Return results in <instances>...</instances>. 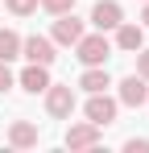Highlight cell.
Masks as SVG:
<instances>
[{"label": "cell", "instance_id": "1", "mask_svg": "<svg viewBox=\"0 0 149 153\" xmlns=\"http://www.w3.org/2000/svg\"><path fill=\"white\" fill-rule=\"evenodd\" d=\"M74 58L83 62V66H104L108 58H112V42L104 37V33H83L79 42H74Z\"/></svg>", "mask_w": 149, "mask_h": 153}, {"label": "cell", "instance_id": "2", "mask_svg": "<svg viewBox=\"0 0 149 153\" xmlns=\"http://www.w3.org/2000/svg\"><path fill=\"white\" fill-rule=\"evenodd\" d=\"M116 112H120V100L108 95V91H91V100H87V108H83V116H87L91 124H99V128L116 124Z\"/></svg>", "mask_w": 149, "mask_h": 153}, {"label": "cell", "instance_id": "3", "mask_svg": "<svg viewBox=\"0 0 149 153\" xmlns=\"http://www.w3.org/2000/svg\"><path fill=\"white\" fill-rule=\"evenodd\" d=\"M46 112L54 120H66L74 112V87L71 83H50L46 87Z\"/></svg>", "mask_w": 149, "mask_h": 153}, {"label": "cell", "instance_id": "4", "mask_svg": "<svg viewBox=\"0 0 149 153\" xmlns=\"http://www.w3.org/2000/svg\"><path fill=\"white\" fill-rule=\"evenodd\" d=\"M116 100L124 103V108H141V103L149 100V83L141 75H128V79H120L116 83Z\"/></svg>", "mask_w": 149, "mask_h": 153}, {"label": "cell", "instance_id": "5", "mask_svg": "<svg viewBox=\"0 0 149 153\" xmlns=\"http://www.w3.org/2000/svg\"><path fill=\"white\" fill-rule=\"evenodd\" d=\"M21 58L37 62V66H50V62H54L58 54H54V42H50V37L33 33V37H21Z\"/></svg>", "mask_w": 149, "mask_h": 153}, {"label": "cell", "instance_id": "6", "mask_svg": "<svg viewBox=\"0 0 149 153\" xmlns=\"http://www.w3.org/2000/svg\"><path fill=\"white\" fill-rule=\"evenodd\" d=\"M83 37V21L74 17V13H62L58 21H54V29H50V42L54 46H74Z\"/></svg>", "mask_w": 149, "mask_h": 153}, {"label": "cell", "instance_id": "7", "mask_svg": "<svg viewBox=\"0 0 149 153\" xmlns=\"http://www.w3.org/2000/svg\"><path fill=\"white\" fill-rule=\"evenodd\" d=\"M99 132H104L99 124L83 120V124H71V128H66L62 141H66V149H95V145H99Z\"/></svg>", "mask_w": 149, "mask_h": 153}, {"label": "cell", "instance_id": "8", "mask_svg": "<svg viewBox=\"0 0 149 153\" xmlns=\"http://www.w3.org/2000/svg\"><path fill=\"white\" fill-rule=\"evenodd\" d=\"M120 21H124V8L116 4V0H95V8H91V25H95L99 33L116 29Z\"/></svg>", "mask_w": 149, "mask_h": 153}, {"label": "cell", "instance_id": "9", "mask_svg": "<svg viewBox=\"0 0 149 153\" xmlns=\"http://www.w3.org/2000/svg\"><path fill=\"white\" fill-rule=\"evenodd\" d=\"M141 46H145V25L120 21V25H116V50H124V54H137Z\"/></svg>", "mask_w": 149, "mask_h": 153}, {"label": "cell", "instance_id": "10", "mask_svg": "<svg viewBox=\"0 0 149 153\" xmlns=\"http://www.w3.org/2000/svg\"><path fill=\"white\" fill-rule=\"evenodd\" d=\"M17 83H21L29 95H37V91H46V87H50V66H37V62H29L21 75H17Z\"/></svg>", "mask_w": 149, "mask_h": 153}, {"label": "cell", "instance_id": "11", "mask_svg": "<svg viewBox=\"0 0 149 153\" xmlns=\"http://www.w3.org/2000/svg\"><path fill=\"white\" fill-rule=\"evenodd\" d=\"M8 145H13V149H33V145H37V124L13 120V124H8Z\"/></svg>", "mask_w": 149, "mask_h": 153}, {"label": "cell", "instance_id": "12", "mask_svg": "<svg viewBox=\"0 0 149 153\" xmlns=\"http://www.w3.org/2000/svg\"><path fill=\"white\" fill-rule=\"evenodd\" d=\"M79 87H83L87 95H91V91H108V87H112V75H108L104 66H87V71L79 75Z\"/></svg>", "mask_w": 149, "mask_h": 153}, {"label": "cell", "instance_id": "13", "mask_svg": "<svg viewBox=\"0 0 149 153\" xmlns=\"http://www.w3.org/2000/svg\"><path fill=\"white\" fill-rule=\"evenodd\" d=\"M21 58V33L17 29H0V62Z\"/></svg>", "mask_w": 149, "mask_h": 153}, {"label": "cell", "instance_id": "14", "mask_svg": "<svg viewBox=\"0 0 149 153\" xmlns=\"http://www.w3.org/2000/svg\"><path fill=\"white\" fill-rule=\"evenodd\" d=\"M37 8H46L50 17H62V13H74V0H37Z\"/></svg>", "mask_w": 149, "mask_h": 153}, {"label": "cell", "instance_id": "15", "mask_svg": "<svg viewBox=\"0 0 149 153\" xmlns=\"http://www.w3.org/2000/svg\"><path fill=\"white\" fill-rule=\"evenodd\" d=\"M4 4H8L13 17H29V13H37V0H4Z\"/></svg>", "mask_w": 149, "mask_h": 153}, {"label": "cell", "instance_id": "16", "mask_svg": "<svg viewBox=\"0 0 149 153\" xmlns=\"http://www.w3.org/2000/svg\"><path fill=\"white\" fill-rule=\"evenodd\" d=\"M13 87H17V75L8 71V62H0V95H4V91H13Z\"/></svg>", "mask_w": 149, "mask_h": 153}, {"label": "cell", "instance_id": "17", "mask_svg": "<svg viewBox=\"0 0 149 153\" xmlns=\"http://www.w3.org/2000/svg\"><path fill=\"white\" fill-rule=\"evenodd\" d=\"M124 149H128V153H149V137H128Z\"/></svg>", "mask_w": 149, "mask_h": 153}, {"label": "cell", "instance_id": "18", "mask_svg": "<svg viewBox=\"0 0 149 153\" xmlns=\"http://www.w3.org/2000/svg\"><path fill=\"white\" fill-rule=\"evenodd\" d=\"M137 75H141V79L149 83V50H145V46L137 50Z\"/></svg>", "mask_w": 149, "mask_h": 153}, {"label": "cell", "instance_id": "19", "mask_svg": "<svg viewBox=\"0 0 149 153\" xmlns=\"http://www.w3.org/2000/svg\"><path fill=\"white\" fill-rule=\"evenodd\" d=\"M141 21H145V29H149V0H145V8H141Z\"/></svg>", "mask_w": 149, "mask_h": 153}, {"label": "cell", "instance_id": "20", "mask_svg": "<svg viewBox=\"0 0 149 153\" xmlns=\"http://www.w3.org/2000/svg\"><path fill=\"white\" fill-rule=\"evenodd\" d=\"M145 103H149V100H145Z\"/></svg>", "mask_w": 149, "mask_h": 153}]
</instances>
